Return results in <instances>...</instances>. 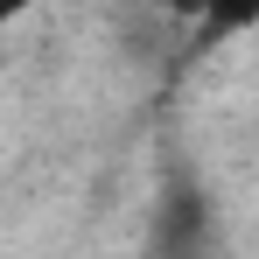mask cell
Here are the masks:
<instances>
[{
	"instance_id": "1",
	"label": "cell",
	"mask_w": 259,
	"mask_h": 259,
	"mask_svg": "<svg viewBox=\"0 0 259 259\" xmlns=\"http://www.w3.org/2000/svg\"><path fill=\"white\" fill-rule=\"evenodd\" d=\"M203 252H210V203L196 189H175L154 224V259H203Z\"/></svg>"
}]
</instances>
